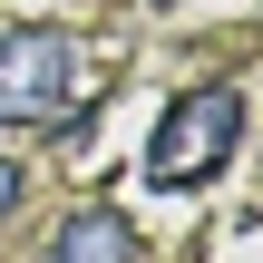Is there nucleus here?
Masks as SVG:
<instances>
[{"instance_id": "obj_4", "label": "nucleus", "mask_w": 263, "mask_h": 263, "mask_svg": "<svg viewBox=\"0 0 263 263\" xmlns=\"http://www.w3.org/2000/svg\"><path fill=\"white\" fill-rule=\"evenodd\" d=\"M20 195H29V176H20V166H10V156H0V224H10V215H20Z\"/></svg>"}, {"instance_id": "obj_1", "label": "nucleus", "mask_w": 263, "mask_h": 263, "mask_svg": "<svg viewBox=\"0 0 263 263\" xmlns=\"http://www.w3.org/2000/svg\"><path fill=\"white\" fill-rule=\"evenodd\" d=\"M234 137H244V88H234V78H195V88L166 98V117L146 127V185L185 195V185L224 176Z\"/></svg>"}, {"instance_id": "obj_3", "label": "nucleus", "mask_w": 263, "mask_h": 263, "mask_svg": "<svg viewBox=\"0 0 263 263\" xmlns=\"http://www.w3.org/2000/svg\"><path fill=\"white\" fill-rule=\"evenodd\" d=\"M146 244H137V224L117 215V205H78L59 234H49V254L39 263H137Z\"/></svg>"}, {"instance_id": "obj_2", "label": "nucleus", "mask_w": 263, "mask_h": 263, "mask_svg": "<svg viewBox=\"0 0 263 263\" xmlns=\"http://www.w3.org/2000/svg\"><path fill=\"white\" fill-rule=\"evenodd\" d=\"M78 88V49L68 29H0V117H59Z\"/></svg>"}]
</instances>
